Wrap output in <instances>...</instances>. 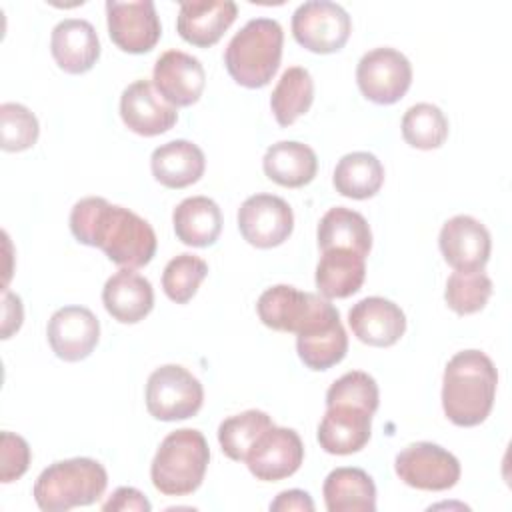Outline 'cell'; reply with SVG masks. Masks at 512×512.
Wrapping results in <instances>:
<instances>
[{
	"label": "cell",
	"instance_id": "27",
	"mask_svg": "<svg viewBox=\"0 0 512 512\" xmlns=\"http://www.w3.org/2000/svg\"><path fill=\"white\" fill-rule=\"evenodd\" d=\"M262 168L272 182L286 188H300L314 180L318 172V158L308 144L282 140L266 150Z\"/></svg>",
	"mask_w": 512,
	"mask_h": 512
},
{
	"label": "cell",
	"instance_id": "10",
	"mask_svg": "<svg viewBox=\"0 0 512 512\" xmlns=\"http://www.w3.org/2000/svg\"><path fill=\"white\" fill-rule=\"evenodd\" d=\"M304 460V444L296 430L266 428L250 446L244 462L256 480L276 482L292 476Z\"/></svg>",
	"mask_w": 512,
	"mask_h": 512
},
{
	"label": "cell",
	"instance_id": "2",
	"mask_svg": "<svg viewBox=\"0 0 512 512\" xmlns=\"http://www.w3.org/2000/svg\"><path fill=\"white\" fill-rule=\"evenodd\" d=\"M498 372L490 356L480 350L456 352L442 378V408L456 426H478L494 406Z\"/></svg>",
	"mask_w": 512,
	"mask_h": 512
},
{
	"label": "cell",
	"instance_id": "28",
	"mask_svg": "<svg viewBox=\"0 0 512 512\" xmlns=\"http://www.w3.org/2000/svg\"><path fill=\"white\" fill-rule=\"evenodd\" d=\"M172 224L178 240L186 246H212L222 230L220 206L208 196L184 198L172 212Z\"/></svg>",
	"mask_w": 512,
	"mask_h": 512
},
{
	"label": "cell",
	"instance_id": "5",
	"mask_svg": "<svg viewBox=\"0 0 512 512\" xmlns=\"http://www.w3.org/2000/svg\"><path fill=\"white\" fill-rule=\"evenodd\" d=\"M108 486L104 466L92 458L58 460L44 468L34 484V500L40 510L66 512L100 500Z\"/></svg>",
	"mask_w": 512,
	"mask_h": 512
},
{
	"label": "cell",
	"instance_id": "40",
	"mask_svg": "<svg viewBox=\"0 0 512 512\" xmlns=\"http://www.w3.org/2000/svg\"><path fill=\"white\" fill-rule=\"evenodd\" d=\"M2 338H10L14 332L20 330L22 326V318H24V310H22V300L20 296L4 290V306H2Z\"/></svg>",
	"mask_w": 512,
	"mask_h": 512
},
{
	"label": "cell",
	"instance_id": "16",
	"mask_svg": "<svg viewBox=\"0 0 512 512\" xmlns=\"http://www.w3.org/2000/svg\"><path fill=\"white\" fill-rule=\"evenodd\" d=\"M152 84L174 108L192 106L202 96L206 72L196 56L182 50H166L154 64Z\"/></svg>",
	"mask_w": 512,
	"mask_h": 512
},
{
	"label": "cell",
	"instance_id": "25",
	"mask_svg": "<svg viewBox=\"0 0 512 512\" xmlns=\"http://www.w3.org/2000/svg\"><path fill=\"white\" fill-rule=\"evenodd\" d=\"M152 176L166 188H186L198 182L206 168L204 152L190 140H172L150 156Z\"/></svg>",
	"mask_w": 512,
	"mask_h": 512
},
{
	"label": "cell",
	"instance_id": "19",
	"mask_svg": "<svg viewBox=\"0 0 512 512\" xmlns=\"http://www.w3.org/2000/svg\"><path fill=\"white\" fill-rule=\"evenodd\" d=\"M348 324L360 342L386 348L402 338L406 330V316L392 300L368 296L350 308Z\"/></svg>",
	"mask_w": 512,
	"mask_h": 512
},
{
	"label": "cell",
	"instance_id": "17",
	"mask_svg": "<svg viewBox=\"0 0 512 512\" xmlns=\"http://www.w3.org/2000/svg\"><path fill=\"white\" fill-rule=\"evenodd\" d=\"M120 118L134 134L158 136L176 124L178 110L158 94L150 80H134L120 96Z\"/></svg>",
	"mask_w": 512,
	"mask_h": 512
},
{
	"label": "cell",
	"instance_id": "31",
	"mask_svg": "<svg viewBox=\"0 0 512 512\" xmlns=\"http://www.w3.org/2000/svg\"><path fill=\"white\" fill-rule=\"evenodd\" d=\"M314 100V80L302 66H290L282 72L270 96V108L280 126L294 124L306 114Z\"/></svg>",
	"mask_w": 512,
	"mask_h": 512
},
{
	"label": "cell",
	"instance_id": "15",
	"mask_svg": "<svg viewBox=\"0 0 512 512\" xmlns=\"http://www.w3.org/2000/svg\"><path fill=\"white\" fill-rule=\"evenodd\" d=\"M438 246L444 260L456 272H476L484 270L490 258L492 240L488 228L480 220L468 214H458L444 222Z\"/></svg>",
	"mask_w": 512,
	"mask_h": 512
},
{
	"label": "cell",
	"instance_id": "7",
	"mask_svg": "<svg viewBox=\"0 0 512 512\" xmlns=\"http://www.w3.org/2000/svg\"><path fill=\"white\" fill-rule=\"evenodd\" d=\"M352 32L348 12L328 0H308L292 14V34L300 46L316 54L338 52Z\"/></svg>",
	"mask_w": 512,
	"mask_h": 512
},
{
	"label": "cell",
	"instance_id": "8",
	"mask_svg": "<svg viewBox=\"0 0 512 512\" xmlns=\"http://www.w3.org/2000/svg\"><path fill=\"white\" fill-rule=\"evenodd\" d=\"M356 82L370 102L394 104L412 84V64L396 48H372L356 66Z\"/></svg>",
	"mask_w": 512,
	"mask_h": 512
},
{
	"label": "cell",
	"instance_id": "1",
	"mask_svg": "<svg viewBox=\"0 0 512 512\" xmlns=\"http://www.w3.org/2000/svg\"><path fill=\"white\" fill-rule=\"evenodd\" d=\"M70 230L78 242L100 248L122 268H142L156 254L154 228L136 212L102 196H88L72 206Z\"/></svg>",
	"mask_w": 512,
	"mask_h": 512
},
{
	"label": "cell",
	"instance_id": "9",
	"mask_svg": "<svg viewBox=\"0 0 512 512\" xmlns=\"http://www.w3.org/2000/svg\"><path fill=\"white\" fill-rule=\"evenodd\" d=\"M394 470L404 484L428 492L448 490L460 480L458 458L432 442H416L400 450Z\"/></svg>",
	"mask_w": 512,
	"mask_h": 512
},
{
	"label": "cell",
	"instance_id": "32",
	"mask_svg": "<svg viewBox=\"0 0 512 512\" xmlns=\"http://www.w3.org/2000/svg\"><path fill=\"white\" fill-rule=\"evenodd\" d=\"M402 138L418 150H434L448 138V118L430 102L410 106L402 116Z\"/></svg>",
	"mask_w": 512,
	"mask_h": 512
},
{
	"label": "cell",
	"instance_id": "21",
	"mask_svg": "<svg viewBox=\"0 0 512 512\" xmlns=\"http://www.w3.org/2000/svg\"><path fill=\"white\" fill-rule=\"evenodd\" d=\"M372 432V412L352 406H326V414L318 426V444L324 452L346 456L362 450Z\"/></svg>",
	"mask_w": 512,
	"mask_h": 512
},
{
	"label": "cell",
	"instance_id": "18",
	"mask_svg": "<svg viewBox=\"0 0 512 512\" xmlns=\"http://www.w3.org/2000/svg\"><path fill=\"white\" fill-rule=\"evenodd\" d=\"M296 350L310 370H328L342 362L348 352V336L332 304L296 334Z\"/></svg>",
	"mask_w": 512,
	"mask_h": 512
},
{
	"label": "cell",
	"instance_id": "20",
	"mask_svg": "<svg viewBox=\"0 0 512 512\" xmlns=\"http://www.w3.org/2000/svg\"><path fill=\"white\" fill-rule=\"evenodd\" d=\"M238 6L232 0H184L176 18L178 34L192 46L216 44L236 20Z\"/></svg>",
	"mask_w": 512,
	"mask_h": 512
},
{
	"label": "cell",
	"instance_id": "22",
	"mask_svg": "<svg viewBox=\"0 0 512 512\" xmlns=\"http://www.w3.org/2000/svg\"><path fill=\"white\" fill-rule=\"evenodd\" d=\"M50 50L64 72L84 74L100 58V40L88 20L64 18L52 28Z\"/></svg>",
	"mask_w": 512,
	"mask_h": 512
},
{
	"label": "cell",
	"instance_id": "6",
	"mask_svg": "<svg viewBox=\"0 0 512 512\" xmlns=\"http://www.w3.org/2000/svg\"><path fill=\"white\" fill-rule=\"evenodd\" d=\"M202 402L204 388L184 366L164 364L148 376L146 408L156 420H186L198 414Z\"/></svg>",
	"mask_w": 512,
	"mask_h": 512
},
{
	"label": "cell",
	"instance_id": "36",
	"mask_svg": "<svg viewBox=\"0 0 512 512\" xmlns=\"http://www.w3.org/2000/svg\"><path fill=\"white\" fill-rule=\"evenodd\" d=\"M40 134L38 118L18 102L0 106V146L6 152H22L36 144Z\"/></svg>",
	"mask_w": 512,
	"mask_h": 512
},
{
	"label": "cell",
	"instance_id": "14",
	"mask_svg": "<svg viewBox=\"0 0 512 512\" xmlns=\"http://www.w3.org/2000/svg\"><path fill=\"white\" fill-rule=\"evenodd\" d=\"M52 352L64 362H80L92 354L100 340V322L86 306L58 308L46 326Z\"/></svg>",
	"mask_w": 512,
	"mask_h": 512
},
{
	"label": "cell",
	"instance_id": "13",
	"mask_svg": "<svg viewBox=\"0 0 512 512\" xmlns=\"http://www.w3.org/2000/svg\"><path fill=\"white\" fill-rule=\"evenodd\" d=\"M106 22L112 42L128 54H144L156 46L162 34L152 0L106 2Z\"/></svg>",
	"mask_w": 512,
	"mask_h": 512
},
{
	"label": "cell",
	"instance_id": "35",
	"mask_svg": "<svg viewBox=\"0 0 512 512\" xmlns=\"http://www.w3.org/2000/svg\"><path fill=\"white\" fill-rule=\"evenodd\" d=\"M208 274V264L196 254L174 256L162 272V288L176 304H186L198 292V286Z\"/></svg>",
	"mask_w": 512,
	"mask_h": 512
},
{
	"label": "cell",
	"instance_id": "39",
	"mask_svg": "<svg viewBox=\"0 0 512 512\" xmlns=\"http://www.w3.org/2000/svg\"><path fill=\"white\" fill-rule=\"evenodd\" d=\"M152 506L146 500V496L132 488V486H120L114 490V494L102 504V510L106 512H148Z\"/></svg>",
	"mask_w": 512,
	"mask_h": 512
},
{
	"label": "cell",
	"instance_id": "11",
	"mask_svg": "<svg viewBox=\"0 0 512 512\" xmlns=\"http://www.w3.org/2000/svg\"><path fill=\"white\" fill-rule=\"evenodd\" d=\"M330 306V300L312 292H302L288 284H276L264 290L256 302L258 318L264 326L278 332L304 330L318 314Z\"/></svg>",
	"mask_w": 512,
	"mask_h": 512
},
{
	"label": "cell",
	"instance_id": "12",
	"mask_svg": "<svg viewBox=\"0 0 512 512\" xmlns=\"http://www.w3.org/2000/svg\"><path fill=\"white\" fill-rule=\"evenodd\" d=\"M238 228L242 238L256 248L280 246L294 228L290 204L274 194L248 196L238 210Z\"/></svg>",
	"mask_w": 512,
	"mask_h": 512
},
{
	"label": "cell",
	"instance_id": "23",
	"mask_svg": "<svg viewBox=\"0 0 512 512\" xmlns=\"http://www.w3.org/2000/svg\"><path fill=\"white\" fill-rule=\"evenodd\" d=\"M102 302L106 312L122 322L136 324L144 320L154 308V290L148 278L132 268H120L102 288Z\"/></svg>",
	"mask_w": 512,
	"mask_h": 512
},
{
	"label": "cell",
	"instance_id": "29",
	"mask_svg": "<svg viewBox=\"0 0 512 512\" xmlns=\"http://www.w3.org/2000/svg\"><path fill=\"white\" fill-rule=\"evenodd\" d=\"M316 236L320 250L348 248L366 258L372 248V232L366 218L344 206H334L320 218Z\"/></svg>",
	"mask_w": 512,
	"mask_h": 512
},
{
	"label": "cell",
	"instance_id": "33",
	"mask_svg": "<svg viewBox=\"0 0 512 512\" xmlns=\"http://www.w3.org/2000/svg\"><path fill=\"white\" fill-rule=\"evenodd\" d=\"M272 424V418L262 410H246L222 420L218 426V442L222 452L230 460L244 462L254 440Z\"/></svg>",
	"mask_w": 512,
	"mask_h": 512
},
{
	"label": "cell",
	"instance_id": "38",
	"mask_svg": "<svg viewBox=\"0 0 512 512\" xmlns=\"http://www.w3.org/2000/svg\"><path fill=\"white\" fill-rule=\"evenodd\" d=\"M30 458V446L22 436L14 432L0 434V480L4 484L24 476L30 466Z\"/></svg>",
	"mask_w": 512,
	"mask_h": 512
},
{
	"label": "cell",
	"instance_id": "3",
	"mask_svg": "<svg viewBox=\"0 0 512 512\" xmlns=\"http://www.w3.org/2000/svg\"><path fill=\"white\" fill-rule=\"evenodd\" d=\"M284 32L274 18L248 20L228 42L224 64L244 88H262L276 74L282 60Z\"/></svg>",
	"mask_w": 512,
	"mask_h": 512
},
{
	"label": "cell",
	"instance_id": "41",
	"mask_svg": "<svg viewBox=\"0 0 512 512\" xmlns=\"http://www.w3.org/2000/svg\"><path fill=\"white\" fill-rule=\"evenodd\" d=\"M272 512H290V510H302V512H312L314 502L308 492L304 490H284L280 492L272 502H270Z\"/></svg>",
	"mask_w": 512,
	"mask_h": 512
},
{
	"label": "cell",
	"instance_id": "30",
	"mask_svg": "<svg viewBox=\"0 0 512 512\" xmlns=\"http://www.w3.org/2000/svg\"><path fill=\"white\" fill-rule=\"evenodd\" d=\"M338 194L352 200L372 198L384 184V166L370 152L344 154L332 176Z\"/></svg>",
	"mask_w": 512,
	"mask_h": 512
},
{
	"label": "cell",
	"instance_id": "24",
	"mask_svg": "<svg viewBox=\"0 0 512 512\" xmlns=\"http://www.w3.org/2000/svg\"><path fill=\"white\" fill-rule=\"evenodd\" d=\"M366 278V258L348 248H328L316 266V288L326 298L356 294Z\"/></svg>",
	"mask_w": 512,
	"mask_h": 512
},
{
	"label": "cell",
	"instance_id": "37",
	"mask_svg": "<svg viewBox=\"0 0 512 512\" xmlns=\"http://www.w3.org/2000/svg\"><path fill=\"white\" fill-rule=\"evenodd\" d=\"M380 402V392L376 380L362 370H352L334 380L326 392V406L352 404L368 412H376Z\"/></svg>",
	"mask_w": 512,
	"mask_h": 512
},
{
	"label": "cell",
	"instance_id": "26",
	"mask_svg": "<svg viewBox=\"0 0 512 512\" xmlns=\"http://www.w3.org/2000/svg\"><path fill=\"white\" fill-rule=\"evenodd\" d=\"M328 512H374L376 486L362 468H334L322 486Z\"/></svg>",
	"mask_w": 512,
	"mask_h": 512
},
{
	"label": "cell",
	"instance_id": "34",
	"mask_svg": "<svg viewBox=\"0 0 512 512\" xmlns=\"http://www.w3.org/2000/svg\"><path fill=\"white\" fill-rule=\"evenodd\" d=\"M492 288V280L484 270L452 272L446 282L444 300L450 310L460 316H468L486 306L488 298L492 296Z\"/></svg>",
	"mask_w": 512,
	"mask_h": 512
},
{
	"label": "cell",
	"instance_id": "4",
	"mask_svg": "<svg viewBox=\"0 0 512 512\" xmlns=\"http://www.w3.org/2000/svg\"><path fill=\"white\" fill-rule=\"evenodd\" d=\"M210 462V448L202 432L180 428L170 432L158 446L150 478L166 496H186L200 488Z\"/></svg>",
	"mask_w": 512,
	"mask_h": 512
}]
</instances>
